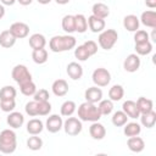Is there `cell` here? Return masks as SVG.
<instances>
[{
  "instance_id": "e575fe53",
  "label": "cell",
  "mask_w": 156,
  "mask_h": 156,
  "mask_svg": "<svg viewBox=\"0 0 156 156\" xmlns=\"http://www.w3.org/2000/svg\"><path fill=\"white\" fill-rule=\"evenodd\" d=\"M111 121H112V124L113 126H116V127H123L128 122V116L123 111H116L112 115Z\"/></svg>"
},
{
  "instance_id": "4dcf8cb0",
  "label": "cell",
  "mask_w": 156,
  "mask_h": 156,
  "mask_svg": "<svg viewBox=\"0 0 156 156\" xmlns=\"http://www.w3.org/2000/svg\"><path fill=\"white\" fill-rule=\"evenodd\" d=\"M61 26H62V29H63L66 33H68V34L76 32V27H74V16H73V15H66V16H63Z\"/></svg>"
},
{
  "instance_id": "ab89813d",
  "label": "cell",
  "mask_w": 156,
  "mask_h": 156,
  "mask_svg": "<svg viewBox=\"0 0 156 156\" xmlns=\"http://www.w3.org/2000/svg\"><path fill=\"white\" fill-rule=\"evenodd\" d=\"M38 102V116H48L51 112V104L49 101H37Z\"/></svg>"
},
{
  "instance_id": "7402d4cb",
  "label": "cell",
  "mask_w": 156,
  "mask_h": 156,
  "mask_svg": "<svg viewBox=\"0 0 156 156\" xmlns=\"http://www.w3.org/2000/svg\"><path fill=\"white\" fill-rule=\"evenodd\" d=\"M139 24L140 21L135 15H127L123 18V27L128 30V32H135L139 29Z\"/></svg>"
},
{
  "instance_id": "2e32d148",
  "label": "cell",
  "mask_w": 156,
  "mask_h": 156,
  "mask_svg": "<svg viewBox=\"0 0 156 156\" xmlns=\"http://www.w3.org/2000/svg\"><path fill=\"white\" fill-rule=\"evenodd\" d=\"M66 72H67V74H68V77H69L71 79L78 80V79H80L82 76H83V67H82L78 62L73 61V62H69V63L67 65Z\"/></svg>"
},
{
  "instance_id": "bcb514c9",
  "label": "cell",
  "mask_w": 156,
  "mask_h": 156,
  "mask_svg": "<svg viewBox=\"0 0 156 156\" xmlns=\"http://www.w3.org/2000/svg\"><path fill=\"white\" fill-rule=\"evenodd\" d=\"M145 5L150 9H155L156 7V0H145Z\"/></svg>"
},
{
  "instance_id": "4316f807",
  "label": "cell",
  "mask_w": 156,
  "mask_h": 156,
  "mask_svg": "<svg viewBox=\"0 0 156 156\" xmlns=\"http://www.w3.org/2000/svg\"><path fill=\"white\" fill-rule=\"evenodd\" d=\"M74 27L78 33H84L88 29V20L83 13L74 15Z\"/></svg>"
},
{
  "instance_id": "5b68a950",
  "label": "cell",
  "mask_w": 156,
  "mask_h": 156,
  "mask_svg": "<svg viewBox=\"0 0 156 156\" xmlns=\"http://www.w3.org/2000/svg\"><path fill=\"white\" fill-rule=\"evenodd\" d=\"M63 130L67 135L69 136H76L78 135L82 129H83V126H82V121L77 117H67V119L63 122Z\"/></svg>"
},
{
  "instance_id": "277c9868",
  "label": "cell",
  "mask_w": 156,
  "mask_h": 156,
  "mask_svg": "<svg viewBox=\"0 0 156 156\" xmlns=\"http://www.w3.org/2000/svg\"><path fill=\"white\" fill-rule=\"evenodd\" d=\"M117 39H118L117 30H115V29H104L99 34L98 43L101 46V49H104V50H111L115 46V44L117 43Z\"/></svg>"
},
{
  "instance_id": "52a82bcc",
  "label": "cell",
  "mask_w": 156,
  "mask_h": 156,
  "mask_svg": "<svg viewBox=\"0 0 156 156\" xmlns=\"http://www.w3.org/2000/svg\"><path fill=\"white\" fill-rule=\"evenodd\" d=\"M91 79L96 87H107L108 83L111 82V73L106 68L99 67L94 69L91 74Z\"/></svg>"
},
{
  "instance_id": "7bdbcfd3",
  "label": "cell",
  "mask_w": 156,
  "mask_h": 156,
  "mask_svg": "<svg viewBox=\"0 0 156 156\" xmlns=\"http://www.w3.org/2000/svg\"><path fill=\"white\" fill-rule=\"evenodd\" d=\"M24 110H26V113H27L28 116H30V117L38 116V102H37L35 100L27 102Z\"/></svg>"
},
{
  "instance_id": "f546056e",
  "label": "cell",
  "mask_w": 156,
  "mask_h": 156,
  "mask_svg": "<svg viewBox=\"0 0 156 156\" xmlns=\"http://www.w3.org/2000/svg\"><path fill=\"white\" fill-rule=\"evenodd\" d=\"M77 110V105L74 101L72 100H66L62 105H61V108H60V112H61V116H65V117H69L72 116Z\"/></svg>"
},
{
  "instance_id": "3957f363",
  "label": "cell",
  "mask_w": 156,
  "mask_h": 156,
  "mask_svg": "<svg viewBox=\"0 0 156 156\" xmlns=\"http://www.w3.org/2000/svg\"><path fill=\"white\" fill-rule=\"evenodd\" d=\"M17 147L16 133L12 129H4L0 132V152L12 154Z\"/></svg>"
},
{
  "instance_id": "74e56055",
  "label": "cell",
  "mask_w": 156,
  "mask_h": 156,
  "mask_svg": "<svg viewBox=\"0 0 156 156\" xmlns=\"http://www.w3.org/2000/svg\"><path fill=\"white\" fill-rule=\"evenodd\" d=\"M43 146V140L40 136L38 135H32L28 138L27 140V147L32 151H37V150H40Z\"/></svg>"
},
{
  "instance_id": "ffe728a7",
  "label": "cell",
  "mask_w": 156,
  "mask_h": 156,
  "mask_svg": "<svg viewBox=\"0 0 156 156\" xmlns=\"http://www.w3.org/2000/svg\"><path fill=\"white\" fill-rule=\"evenodd\" d=\"M16 40H17V39H16L15 35L10 32V29L2 30V32L0 33V45H1L2 48H5V49L12 48V46L15 45Z\"/></svg>"
},
{
  "instance_id": "816d5d0a",
  "label": "cell",
  "mask_w": 156,
  "mask_h": 156,
  "mask_svg": "<svg viewBox=\"0 0 156 156\" xmlns=\"http://www.w3.org/2000/svg\"><path fill=\"white\" fill-rule=\"evenodd\" d=\"M39 4H41V5H46V4H50L51 2V0H37Z\"/></svg>"
},
{
  "instance_id": "836d02e7",
  "label": "cell",
  "mask_w": 156,
  "mask_h": 156,
  "mask_svg": "<svg viewBox=\"0 0 156 156\" xmlns=\"http://www.w3.org/2000/svg\"><path fill=\"white\" fill-rule=\"evenodd\" d=\"M18 85H20L21 93L26 96H33L34 93L37 91V85L33 80H28V82H24L22 84H18Z\"/></svg>"
},
{
  "instance_id": "f907efd6",
  "label": "cell",
  "mask_w": 156,
  "mask_h": 156,
  "mask_svg": "<svg viewBox=\"0 0 156 156\" xmlns=\"http://www.w3.org/2000/svg\"><path fill=\"white\" fill-rule=\"evenodd\" d=\"M58 5H66V4H68L71 0H55Z\"/></svg>"
},
{
  "instance_id": "ba28073f",
  "label": "cell",
  "mask_w": 156,
  "mask_h": 156,
  "mask_svg": "<svg viewBox=\"0 0 156 156\" xmlns=\"http://www.w3.org/2000/svg\"><path fill=\"white\" fill-rule=\"evenodd\" d=\"M62 127H63V121L58 115H50L45 122V128L50 133H57L62 129Z\"/></svg>"
},
{
  "instance_id": "7c38bea8",
  "label": "cell",
  "mask_w": 156,
  "mask_h": 156,
  "mask_svg": "<svg viewBox=\"0 0 156 156\" xmlns=\"http://www.w3.org/2000/svg\"><path fill=\"white\" fill-rule=\"evenodd\" d=\"M122 111L128 116V118H139L140 112L136 106V102L133 100H127L122 105Z\"/></svg>"
},
{
  "instance_id": "d6986e66",
  "label": "cell",
  "mask_w": 156,
  "mask_h": 156,
  "mask_svg": "<svg viewBox=\"0 0 156 156\" xmlns=\"http://www.w3.org/2000/svg\"><path fill=\"white\" fill-rule=\"evenodd\" d=\"M140 22L150 28H156V12L152 10H146L140 16Z\"/></svg>"
},
{
  "instance_id": "7dc6e473",
  "label": "cell",
  "mask_w": 156,
  "mask_h": 156,
  "mask_svg": "<svg viewBox=\"0 0 156 156\" xmlns=\"http://www.w3.org/2000/svg\"><path fill=\"white\" fill-rule=\"evenodd\" d=\"M0 2H1L4 6H12V5L16 2V0H0Z\"/></svg>"
},
{
  "instance_id": "681fc988",
  "label": "cell",
  "mask_w": 156,
  "mask_h": 156,
  "mask_svg": "<svg viewBox=\"0 0 156 156\" xmlns=\"http://www.w3.org/2000/svg\"><path fill=\"white\" fill-rule=\"evenodd\" d=\"M4 16H5V7H4V5L0 2V20H1Z\"/></svg>"
},
{
  "instance_id": "6da1fadb",
  "label": "cell",
  "mask_w": 156,
  "mask_h": 156,
  "mask_svg": "<svg viewBox=\"0 0 156 156\" xmlns=\"http://www.w3.org/2000/svg\"><path fill=\"white\" fill-rule=\"evenodd\" d=\"M77 44V40L73 35H55L49 41V48L52 52H63L73 49Z\"/></svg>"
},
{
  "instance_id": "30bf717a",
  "label": "cell",
  "mask_w": 156,
  "mask_h": 156,
  "mask_svg": "<svg viewBox=\"0 0 156 156\" xmlns=\"http://www.w3.org/2000/svg\"><path fill=\"white\" fill-rule=\"evenodd\" d=\"M140 63L141 62H140L139 55H136V54H129L126 57L124 62H123V68H124V71H127L129 73H133V72H136L139 69Z\"/></svg>"
},
{
  "instance_id": "60d3db41",
  "label": "cell",
  "mask_w": 156,
  "mask_h": 156,
  "mask_svg": "<svg viewBox=\"0 0 156 156\" xmlns=\"http://www.w3.org/2000/svg\"><path fill=\"white\" fill-rule=\"evenodd\" d=\"M16 107V101L15 99H7V100H0V108L4 112H12Z\"/></svg>"
},
{
  "instance_id": "1f68e13d",
  "label": "cell",
  "mask_w": 156,
  "mask_h": 156,
  "mask_svg": "<svg viewBox=\"0 0 156 156\" xmlns=\"http://www.w3.org/2000/svg\"><path fill=\"white\" fill-rule=\"evenodd\" d=\"M98 108H99V112L101 116H107L113 111V101H111L110 99H106V100L101 99L99 101Z\"/></svg>"
},
{
  "instance_id": "d6a6232c",
  "label": "cell",
  "mask_w": 156,
  "mask_h": 156,
  "mask_svg": "<svg viewBox=\"0 0 156 156\" xmlns=\"http://www.w3.org/2000/svg\"><path fill=\"white\" fill-rule=\"evenodd\" d=\"M32 58L35 63L43 65L48 61V51L44 48L43 49H35L32 51Z\"/></svg>"
},
{
  "instance_id": "b9f144b4",
  "label": "cell",
  "mask_w": 156,
  "mask_h": 156,
  "mask_svg": "<svg viewBox=\"0 0 156 156\" xmlns=\"http://www.w3.org/2000/svg\"><path fill=\"white\" fill-rule=\"evenodd\" d=\"M149 39H150V35H149V33H147L146 30H144V29H138V30L134 32V41H135V44L147 41Z\"/></svg>"
},
{
  "instance_id": "7a4b0ae2",
  "label": "cell",
  "mask_w": 156,
  "mask_h": 156,
  "mask_svg": "<svg viewBox=\"0 0 156 156\" xmlns=\"http://www.w3.org/2000/svg\"><path fill=\"white\" fill-rule=\"evenodd\" d=\"M78 118L83 122H96L101 118V115L95 104L84 101L78 107Z\"/></svg>"
},
{
  "instance_id": "f6af8a7d",
  "label": "cell",
  "mask_w": 156,
  "mask_h": 156,
  "mask_svg": "<svg viewBox=\"0 0 156 156\" xmlns=\"http://www.w3.org/2000/svg\"><path fill=\"white\" fill-rule=\"evenodd\" d=\"M83 45L85 46V49L88 50V52L90 54V56H93V55H95L98 52V44L94 40H88Z\"/></svg>"
},
{
  "instance_id": "ac0fdd59",
  "label": "cell",
  "mask_w": 156,
  "mask_h": 156,
  "mask_svg": "<svg viewBox=\"0 0 156 156\" xmlns=\"http://www.w3.org/2000/svg\"><path fill=\"white\" fill-rule=\"evenodd\" d=\"M51 90L56 96H65L68 93V83L65 79H56L51 85Z\"/></svg>"
},
{
  "instance_id": "c3c4849f",
  "label": "cell",
  "mask_w": 156,
  "mask_h": 156,
  "mask_svg": "<svg viewBox=\"0 0 156 156\" xmlns=\"http://www.w3.org/2000/svg\"><path fill=\"white\" fill-rule=\"evenodd\" d=\"M16 1L20 2V5H22V6H28V5L32 4L33 0H16Z\"/></svg>"
},
{
  "instance_id": "83f0119b",
  "label": "cell",
  "mask_w": 156,
  "mask_h": 156,
  "mask_svg": "<svg viewBox=\"0 0 156 156\" xmlns=\"http://www.w3.org/2000/svg\"><path fill=\"white\" fill-rule=\"evenodd\" d=\"M135 102H136V106H138L140 113H145V112H149V111L154 110V102H152L151 99L140 96Z\"/></svg>"
},
{
  "instance_id": "cb8c5ba5",
  "label": "cell",
  "mask_w": 156,
  "mask_h": 156,
  "mask_svg": "<svg viewBox=\"0 0 156 156\" xmlns=\"http://www.w3.org/2000/svg\"><path fill=\"white\" fill-rule=\"evenodd\" d=\"M91 11H93V15L96 16V17H100V18H106L108 17L110 15V9L106 4L104 2H95L91 7Z\"/></svg>"
},
{
  "instance_id": "8992f818",
  "label": "cell",
  "mask_w": 156,
  "mask_h": 156,
  "mask_svg": "<svg viewBox=\"0 0 156 156\" xmlns=\"http://www.w3.org/2000/svg\"><path fill=\"white\" fill-rule=\"evenodd\" d=\"M11 77H12V79H13L17 84H22V83H24V82L32 80V74H30V72L28 71L27 66H24V65H16V66L12 68Z\"/></svg>"
},
{
  "instance_id": "9c48e42d",
  "label": "cell",
  "mask_w": 156,
  "mask_h": 156,
  "mask_svg": "<svg viewBox=\"0 0 156 156\" xmlns=\"http://www.w3.org/2000/svg\"><path fill=\"white\" fill-rule=\"evenodd\" d=\"M10 32L15 35L16 39H22L29 34V26L24 22H13L10 26Z\"/></svg>"
},
{
  "instance_id": "d590c367",
  "label": "cell",
  "mask_w": 156,
  "mask_h": 156,
  "mask_svg": "<svg viewBox=\"0 0 156 156\" xmlns=\"http://www.w3.org/2000/svg\"><path fill=\"white\" fill-rule=\"evenodd\" d=\"M151 51H152V44L150 43V40L135 44V52H136V55L145 56V55H149Z\"/></svg>"
},
{
  "instance_id": "484cf974",
  "label": "cell",
  "mask_w": 156,
  "mask_h": 156,
  "mask_svg": "<svg viewBox=\"0 0 156 156\" xmlns=\"http://www.w3.org/2000/svg\"><path fill=\"white\" fill-rule=\"evenodd\" d=\"M123 127H124L123 133L126 136H135V135H139L141 132V127L136 122H129V123L127 122Z\"/></svg>"
},
{
  "instance_id": "5bb4252c",
  "label": "cell",
  "mask_w": 156,
  "mask_h": 156,
  "mask_svg": "<svg viewBox=\"0 0 156 156\" xmlns=\"http://www.w3.org/2000/svg\"><path fill=\"white\" fill-rule=\"evenodd\" d=\"M6 122L7 124L13 128V129H17V128H21L22 124L24 123V117L21 112H17V111H12V112H9V116L6 118Z\"/></svg>"
},
{
  "instance_id": "603a6c76",
  "label": "cell",
  "mask_w": 156,
  "mask_h": 156,
  "mask_svg": "<svg viewBox=\"0 0 156 156\" xmlns=\"http://www.w3.org/2000/svg\"><path fill=\"white\" fill-rule=\"evenodd\" d=\"M43 129H44V124L38 118H32L27 123V132L30 135H38L43 132Z\"/></svg>"
},
{
  "instance_id": "d4e9b609",
  "label": "cell",
  "mask_w": 156,
  "mask_h": 156,
  "mask_svg": "<svg viewBox=\"0 0 156 156\" xmlns=\"http://www.w3.org/2000/svg\"><path fill=\"white\" fill-rule=\"evenodd\" d=\"M140 118V123L146 127V128H152L156 123V112L154 110L149 111V112H145V113H140L139 116Z\"/></svg>"
},
{
  "instance_id": "8d00e7d4",
  "label": "cell",
  "mask_w": 156,
  "mask_h": 156,
  "mask_svg": "<svg viewBox=\"0 0 156 156\" xmlns=\"http://www.w3.org/2000/svg\"><path fill=\"white\" fill-rule=\"evenodd\" d=\"M17 95V90L12 85H5L0 89V100L15 99Z\"/></svg>"
},
{
  "instance_id": "8fae6325",
  "label": "cell",
  "mask_w": 156,
  "mask_h": 156,
  "mask_svg": "<svg viewBox=\"0 0 156 156\" xmlns=\"http://www.w3.org/2000/svg\"><path fill=\"white\" fill-rule=\"evenodd\" d=\"M89 134L93 139L95 140H101L105 138L106 135V128L104 127V124L99 123V121L96 122H91V126L89 127Z\"/></svg>"
},
{
  "instance_id": "44dd1931",
  "label": "cell",
  "mask_w": 156,
  "mask_h": 156,
  "mask_svg": "<svg viewBox=\"0 0 156 156\" xmlns=\"http://www.w3.org/2000/svg\"><path fill=\"white\" fill-rule=\"evenodd\" d=\"M28 41H29V46H30L33 50H35V49H43V48H45V45H46V38H45L43 34H40V33H34V34H32V35L29 37Z\"/></svg>"
},
{
  "instance_id": "9a60e30c",
  "label": "cell",
  "mask_w": 156,
  "mask_h": 156,
  "mask_svg": "<svg viewBox=\"0 0 156 156\" xmlns=\"http://www.w3.org/2000/svg\"><path fill=\"white\" fill-rule=\"evenodd\" d=\"M88 27L93 33H100L105 29V20L91 15L88 17Z\"/></svg>"
},
{
  "instance_id": "f1b7e54d",
  "label": "cell",
  "mask_w": 156,
  "mask_h": 156,
  "mask_svg": "<svg viewBox=\"0 0 156 156\" xmlns=\"http://www.w3.org/2000/svg\"><path fill=\"white\" fill-rule=\"evenodd\" d=\"M124 96V89L119 84H115L108 90V99L111 101H119Z\"/></svg>"
},
{
  "instance_id": "e0dca14e",
  "label": "cell",
  "mask_w": 156,
  "mask_h": 156,
  "mask_svg": "<svg viewBox=\"0 0 156 156\" xmlns=\"http://www.w3.org/2000/svg\"><path fill=\"white\" fill-rule=\"evenodd\" d=\"M127 146L132 152H141L145 147V143L143 140V138L135 135V136H129L127 140Z\"/></svg>"
},
{
  "instance_id": "f35d334b",
  "label": "cell",
  "mask_w": 156,
  "mask_h": 156,
  "mask_svg": "<svg viewBox=\"0 0 156 156\" xmlns=\"http://www.w3.org/2000/svg\"><path fill=\"white\" fill-rule=\"evenodd\" d=\"M74 56L78 61H87L90 57V54L88 52V50L85 49L84 45H78L74 49Z\"/></svg>"
},
{
  "instance_id": "ee69618b",
  "label": "cell",
  "mask_w": 156,
  "mask_h": 156,
  "mask_svg": "<svg viewBox=\"0 0 156 156\" xmlns=\"http://www.w3.org/2000/svg\"><path fill=\"white\" fill-rule=\"evenodd\" d=\"M33 98H34L35 101H49L50 95H49V91L46 89H39V90L37 89Z\"/></svg>"
},
{
  "instance_id": "4fadbf2b",
  "label": "cell",
  "mask_w": 156,
  "mask_h": 156,
  "mask_svg": "<svg viewBox=\"0 0 156 156\" xmlns=\"http://www.w3.org/2000/svg\"><path fill=\"white\" fill-rule=\"evenodd\" d=\"M84 98H85V101L96 104V102H99L102 99V90L99 87H96V85L95 87H90V88H88L85 90Z\"/></svg>"
}]
</instances>
